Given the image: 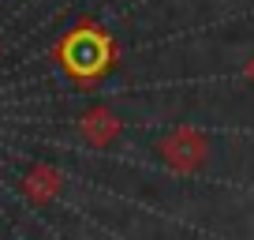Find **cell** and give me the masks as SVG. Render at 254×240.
Wrapping results in <instances>:
<instances>
[{
  "instance_id": "6da1fadb",
  "label": "cell",
  "mask_w": 254,
  "mask_h": 240,
  "mask_svg": "<svg viewBox=\"0 0 254 240\" xmlns=\"http://www.w3.org/2000/svg\"><path fill=\"white\" fill-rule=\"evenodd\" d=\"M56 60L64 64V72L71 75V79L90 83V79H97V75L109 68L112 45H109V38H105L101 30L79 26L75 34H67V38L56 45Z\"/></svg>"
}]
</instances>
